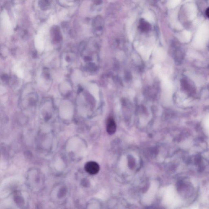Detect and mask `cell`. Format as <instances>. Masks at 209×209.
Instances as JSON below:
<instances>
[{"label": "cell", "instance_id": "6da1fadb", "mask_svg": "<svg viewBox=\"0 0 209 209\" xmlns=\"http://www.w3.org/2000/svg\"><path fill=\"white\" fill-rule=\"evenodd\" d=\"M85 169L86 172L91 175L98 173L100 170V166L95 161H89L86 163L85 166Z\"/></svg>", "mask_w": 209, "mask_h": 209}, {"label": "cell", "instance_id": "7a4b0ae2", "mask_svg": "<svg viewBox=\"0 0 209 209\" xmlns=\"http://www.w3.org/2000/svg\"><path fill=\"white\" fill-rule=\"evenodd\" d=\"M117 130V125L114 120L112 118H109L108 119L106 125V130L110 135H112L115 133Z\"/></svg>", "mask_w": 209, "mask_h": 209}, {"label": "cell", "instance_id": "3957f363", "mask_svg": "<svg viewBox=\"0 0 209 209\" xmlns=\"http://www.w3.org/2000/svg\"><path fill=\"white\" fill-rule=\"evenodd\" d=\"M39 5L40 7H42L43 9H46L49 6V2L48 0H40L39 2Z\"/></svg>", "mask_w": 209, "mask_h": 209}, {"label": "cell", "instance_id": "277c9868", "mask_svg": "<svg viewBox=\"0 0 209 209\" xmlns=\"http://www.w3.org/2000/svg\"><path fill=\"white\" fill-rule=\"evenodd\" d=\"M201 156H199V155H197L196 156V157L195 158V163L197 164V165H198V164H199L201 163Z\"/></svg>", "mask_w": 209, "mask_h": 209}, {"label": "cell", "instance_id": "5b68a950", "mask_svg": "<svg viewBox=\"0 0 209 209\" xmlns=\"http://www.w3.org/2000/svg\"><path fill=\"white\" fill-rule=\"evenodd\" d=\"M206 15L209 18V7L207 9L206 11Z\"/></svg>", "mask_w": 209, "mask_h": 209}]
</instances>
